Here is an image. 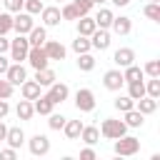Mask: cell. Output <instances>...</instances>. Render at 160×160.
Returning a JSON list of instances; mask_svg holds the SVG:
<instances>
[{"label":"cell","mask_w":160,"mask_h":160,"mask_svg":"<svg viewBox=\"0 0 160 160\" xmlns=\"http://www.w3.org/2000/svg\"><path fill=\"white\" fill-rule=\"evenodd\" d=\"M112 150H115V155H120V158H130V155H135L138 150H140V140L135 138V135H120L118 140H115V145H112Z\"/></svg>","instance_id":"6da1fadb"},{"label":"cell","mask_w":160,"mask_h":160,"mask_svg":"<svg viewBox=\"0 0 160 160\" xmlns=\"http://www.w3.org/2000/svg\"><path fill=\"white\" fill-rule=\"evenodd\" d=\"M100 135L102 138H108V140H118L120 135H125L128 132V125L122 122V120H115V118H105L102 122H100Z\"/></svg>","instance_id":"7a4b0ae2"},{"label":"cell","mask_w":160,"mask_h":160,"mask_svg":"<svg viewBox=\"0 0 160 160\" xmlns=\"http://www.w3.org/2000/svg\"><path fill=\"white\" fill-rule=\"evenodd\" d=\"M28 50H30V42H28V35H18L15 40H10V60L12 62H22L28 58Z\"/></svg>","instance_id":"3957f363"},{"label":"cell","mask_w":160,"mask_h":160,"mask_svg":"<svg viewBox=\"0 0 160 160\" xmlns=\"http://www.w3.org/2000/svg\"><path fill=\"white\" fill-rule=\"evenodd\" d=\"M28 65L32 68V70H42V68H50V58L45 55V50H42V45H30V50H28Z\"/></svg>","instance_id":"277c9868"},{"label":"cell","mask_w":160,"mask_h":160,"mask_svg":"<svg viewBox=\"0 0 160 160\" xmlns=\"http://www.w3.org/2000/svg\"><path fill=\"white\" fill-rule=\"evenodd\" d=\"M95 92L90 90V88H80L78 92H75V108L80 110V112H92L95 110Z\"/></svg>","instance_id":"5b68a950"},{"label":"cell","mask_w":160,"mask_h":160,"mask_svg":"<svg viewBox=\"0 0 160 160\" xmlns=\"http://www.w3.org/2000/svg\"><path fill=\"white\" fill-rule=\"evenodd\" d=\"M28 142V150H30V155H35V158H42V155H48L50 152V140H48V135H40V132H35L30 140H25Z\"/></svg>","instance_id":"8992f818"},{"label":"cell","mask_w":160,"mask_h":160,"mask_svg":"<svg viewBox=\"0 0 160 160\" xmlns=\"http://www.w3.org/2000/svg\"><path fill=\"white\" fill-rule=\"evenodd\" d=\"M32 25H35V20H32V15H30V12L20 10V12H15V15H12V30H15L18 35H28V32L32 30Z\"/></svg>","instance_id":"52a82bcc"},{"label":"cell","mask_w":160,"mask_h":160,"mask_svg":"<svg viewBox=\"0 0 160 160\" xmlns=\"http://www.w3.org/2000/svg\"><path fill=\"white\" fill-rule=\"evenodd\" d=\"M5 80H8L10 85L20 88V82L28 80V70H25V65H22V62H10V68L5 70Z\"/></svg>","instance_id":"ba28073f"},{"label":"cell","mask_w":160,"mask_h":160,"mask_svg":"<svg viewBox=\"0 0 160 160\" xmlns=\"http://www.w3.org/2000/svg\"><path fill=\"white\" fill-rule=\"evenodd\" d=\"M40 20H42L45 28H55V25H60V22H62L60 8H58V5H45V8L40 10Z\"/></svg>","instance_id":"9c48e42d"},{"label":"cell","mask_w":160,"mask_h":160,"mask_svg":"<svg viewBox=\"0 0 160 160\" xmlns=\"http://www.w3.org/2000/svg\"><path fill=\"white\" fill-rule=\"evenodd\" d=\"M102 85L108 88V90H112V92H118L122 85H125V78H122V70L120 68H112V70H108L105 75H102Z\"/></svg>","instance_id":"30bf717a"},{"label":"cell","mask_w":160,"mask_h":160,"mask_svg":"<svg viewBox=\"0 0 160 160\" xmlns=\"http://www.w3.org/2000/svg\"><path fill=\"white\" fill-rule=\"evenodd\" d=\"M45 95H48L55 105H60V102H65V100L70 98V88H68L65 82H58V80H55L52 85H48V92H45Z\"/></svg>","instance_id":"8fae6325"},{"label":"cell","mask_w":160,"mask_h":160,"mask_svg":"<svg viewBox=\"0 0 160 160\" xmlns=\"http://www.w3.org/2000/svg\"><path fill=\"white\" fill-rule=\"evenodd\" d=\"M42 50H45V55L50 60H65V55H68V48L60 40H45L42 42Z\"/></svg>","instance_id":"7c38bea8"},{"label":"cell","mask_w":160,"mask_h":160,"mask_svg":"<svg viewBox=\"0 0 160 160\" xmlns=\"http://www.w3.org/2000/svg\"><path fill=\"white\" fill-rule=\"evenodd\" d=\"M112 62L122 70V68H128V65H132L135 62V50L132 48H118L115 52H112Z\"/></svg>","instance_id":"4fadbf2b"},{"label":"cell","mask_w":160,"mask_h":160,"mask_svg":"<svg viewBox=\"0 0 160 160\" xmlns=\"http://www.w3.org/2000/svg\"><path fill=\"white\" fill-rule=\"evenodd\" d=\"M90 45H92L95 50H108V48H110V30L98 28V30L90 35Z\"/></svg>","instance_id":"5bb4252c"},{"label":"cell","mask_w":160,"mask_h":160,"mask_svg":"<svg viewBox=\"0 0 160 160\" xmlns=\"http://www.w3.org/2000/svg\"><path fill=\"white\" fill-rule=\"evenodd\" d=\"M75 28H78V35H85V38H90V35L98 30L92 15H80V18L75 20Z\"/></svg>","instance_id":"9a60e30c"},{"label":"cell","mask_w":160,"mask_h":160,"mask_svg":"<svg viewBox=\"0 0 160 160\" xmlns=\"http://www.w3.org/2000/svg\"><path fill=\"white\" fill-rule=\"evenodd\" d=\"M110 30H112L115 35H128V32L132 30V20H130L128 15H115L112 22H110Z\"/></svg>","instance_id":"2e32d148"},{"label":"cell","mask_w":160,"mask_h":160,"mask_svg":"<svg viewBox=\"0 0 160 160\" xmlns=\"http://www.w3.org/2000/svg\"><path fill=\"white\" fill-rule=\"evenodd\" d=\"M52 108H55V102H52L48 95H42V92L32 100V110H35L38 115H50V112H52Z\"/></svg>","instance_id":"e0dca14e"},{"label":"cell","mask_w":160,"mask_h":160,"mask_svg":"<svg viewBox=\"0 0 160 160\" xmlns=\"http://www.w3.org/2000/svg\"><path fill=\"white\" fill-rule=\"evenodd\" d=\"M5 142H8L10 148H15V150H20V148L25 145V132H22V128H8V135H5Z\"/></svg>","instance_id":"ac0fdd59"},{"label":"cell","mask_w":160,"mask_h":160,"mask_svg":"<svg viewBox=\"0 0 160 160\" xmlns=\"http://www.w3.org/2000/svg\"><path fill=\"white\" fill-rule=\"evenodd\" d=\"M112 18H115V12H112L110 8H100V10L92 15L95 25H98V28H105V30H110V22H112Z\"/></svg>","instance_id":"d6986e66"},{"label":"cell","mask_w":160,"mask_h":160,"mask_svg":"<svg viewBox=\"0 0 160 160\" xmlns=\"http://www.w3.org/2000/svg\"><path fill=\"white\" fill-rule=\"evenodd\" d=\"M40 88H48V85H52L55 80H58V75H55V70H50V68H42V70H35V78H32Z\"/></svg>","instance_id":"ffe728a7"},{"label":"cell","mask_w":160,"mask_h":160,"mask_svg":"<svg viewBox=\"0 0 160 160\" xmlns=\"http://www.w3.org/2000/svg\"><path fill=\"white\" fill-rule=\"evenodd\" d=\"M135 110H140L142 115H152L158 110V100L150 98V95H142L140 100H135Z\"/></svg>","instance_id":"44dd1931"},{"label":"cell","mask_w":160,"mask_h":160,"mask_svg":"<svg viewBox=\"0 0 160 160\" xmlns=\"http://www.w3.org/2000/svg\"><path fill=\"white\" fill-rule=\"evenodd\" d=\"M20 95H22L25 100H35V98L40 95V85H38L35 80H22V82H20Z\"/></svg>","instance_id":"7402d4cb"},{"label":"cell","mask_w":160,"mask_h":160,"mask_svg":"<svg viewBox=\"0 0 160 160\" xmlns=\"http://www.w3.org/2000/svg\"><path fill=\"white\" fill-rule=\"evenodd\" d=\"M45 40H48V28H45V25H40V28L32 25V30L28 32V42H30V45H42Z\"/></svg>","instance_id":"603a6c76"},{"label":"cell","mask_w":160,"mask_h":160,"mask_svg":"<svg viewBox=\"0 0 160 160\" xmlns=\"http://www.w3.org/2000/svg\"><path fill=\"white\" fill-rule=\"evenodd\" d=\"M122 78H125V85H128V82H138V80H145V72H142V68H138V65L132 62V65L122 68Z\"/></svg>","instance_id":"cb8c5ba5"},{"label":"cell","mask_w":160,"mask_h":160,"mask_svg":"<svg viewBox=\"0 0 160 160\" xmlns=\"http://www.w3.org/2000/svg\"><path fill=\"white\" fill-rule=\"evenodd\" d=\"M15 115H18V120H30L32 115H35V110H32V100H20L18 105H15Z\"/></svg>","instance_id":"d4e9b609"},{"label":"cell","mask_w":160,"mask_h":160,"mask_svg":"<svg viewBox=\"0 0 160 160\" xmlns=\"http://www.w3.org/2000/svg\"><path fill=\"white\" fill-rule=\"evenodd\" d=\"M80 140H82L85 145H95V142L100 140V130H98L95 125H82V130H80Z\"/></svg>","instance_id":"484cf974"},{"label":"cell","mask_w":160,"mask_h":160,"mask_svg":"<svg viewBox=\"0 0 160 160\" xmlns=\"http://www.w3.org/2000/svg\"><path fill=\"white\" fill-rule=\"evenodd\" d=\"M128 128H142V122H145V115L140 112V110H125V120H122Z\"/></svg>","instance_id":"4316f807"},{"label":"cell","mask_w":160,"mask_h":160,"mask_svg":"<svg viewBox=\"0 0 160 160\" xmlns=\"http://www.w3.org/2000/svg\"><path fill=\"white\" fill-rule=\"evenodd\" d=\"M80 130H82V122L80 120H65V125H62V132H65L68 140H78L80 138Z\"/></svg>","instance_id":"83f0119b"},{"label":"cell","mask_w":160,"mask_h":160,"mask_svg":"<svg viewBox=\"0 0 160 160\" xmlns=\"http://www.w3.org/2000/svg\"><path fill=\"white\" fill-rule=\"evenodd\" d=\"M72 50L80 55V52H90L92 50V45H90V38H85V35H78L75 40H72Z\"/></svg>","instance_id":"f1b7e54d"},{"label":"cell","mask_w":160,"mask_h":160,"mask_svg":"<svg viewBox=\"0 0 160 160\" xmlns=\"http://www.w3.org/2000/svg\"><path fill=\"white\" fill-rule=\"evenodd\" d=\"M78 68H80L82 72H90V70L95 68V58H92L90 52H80V55H78Z\"/></svg>","instance_id":"f546056e"},{"label":"cell","mask_w":160,"mask_h":160,"mask_svg":"<svg viewBox=\"0 0 160 160\" xmlns=\"http://www.w3.org/2000/svg\"><path fill=\"white\" fill-rule=\"evenodd\" d=\"M128 95L132 100H140L145 95V80H138V82H128Z\"/></svg>","instance_id":"4dcf8cb0"},{"label":"cell","mask_w":160,"mask_h":160,"mask_svg":"<svg viewBox=\"0 0 160 160\" xmlns=\"http://www.w3.org/2000/svg\"><path fill=\"white\" fill-rule=\"evenodd\" d=\"M112 105H115V110H120V112H125V110H132V108H135V100H132L130 95H118Z\"/></svg>","instance_id":"1f68e13d"},{"label":"cell","mask_w":160,"mask_h":160,"mask_svg":"<svg viewBox=\"0 0 160 160\" xmlns=\"http://www.w3.org/2000/svg\"><path fill=\"white\" fill-rule=\"evenodd\" d=\"M142 15L150 18L152 22H160V2H148V5L142 8Z\"/></svg>","instance_id":"d6a6232c"},{"label":"cell","mask_w":160,"mask_h":160,"mask_svg":"<svg viewBox=\"0 0 160 160\" xmlns=\"http://www.w3.org/2000/svg\"><path fill=\"white\" fill-rule=\"evenodd\" d=\"M145 95L160 100V78H150V80L145 82Z\"/></svg>","instance_id":"836d02e7"},{"label":"cell","mask_w":160,"mask_h":160,"mask_svg":"<svg viewBox=\"0 0 160 160\" xmlns=\"http://www.w3.org/2000/svg\"><path fill=\"white\" fill-rule=\"evenodd\" d=\"M65 115H60V112H50L48 115V128L50 130H62V125H65Z\"/></svg>","instance_id":"e575fe53"},{"label":"cell","mask_w":160,"mask_h":160,"mask_svg":"<svg viewBox=\"0 0 160 160\" xmlns=\"http://www.w3.org/2000/svg\"><path fill=\"white\" fill-rule=\"evenodd\" d=\"M142 72L148 78H160V60H148L142 65Z\"/></svg>","instance_id":"d590c367"},{"label":"cell","mask_w":160,"mask_h":160,"mask_svg":"<svg viewBox=\"0 0 160 160\" xmlns=\"http://www.w3.org/2000/svg\"><path fill=\"white\" fill-rule=\"evenodd\" d=\"M12 30V12H0V35H8Z\"/></svg>","instance_id":"8d00e7d4"},{"label":"cell","mask_w":160,"mask_h":160,"mask_svg":"<svg viewBox=\"0 0 160 160\" xmlns=\"http://www.w3.org/2000/svg\"><path fill=\"white\" fill-rule=\"evenodd\" d=\"M72 5H75V10H78V15H90V10L95 8L92 0H72Z\"/></svg>","instance_id":"74e56055"},{"label":"cell","mask_w":160,"mask_h":160,"mask_svg":"<svg viewBox=\"0 0 160 160\" xmlns=\"http://www.w3.org/2000/svg\"><path fill=\"white\" fill-rule=\"evenodd\" d=\"M60 15H62V20H78V18H80L72 2H65V5L60 8Z\"/></svg>","instance_id":"f35d334b"},{"label":"cell","mask_w":160,"mask_h":160,"mask_svg":"<svg viewBox=\"0 0 160 160\" xmlns=\"http://www.w3.org/2000/svg\"><path fill=\"white\" fill-rule=\"evenodd\" d=\"M45 5L40 2V0H25L22 2V10L25 12H30V15H40V10H42Z\"/></svg>","instance_id":"ab89813d"},{"label":"cell","mask_w":160,"mask_h":160,"mask_svg":"<svg viewBox=\"0 0 160 160\" xmlns=\"http://www.w3.org/2000/svg\"><path fill=\"white\" fill-rule=\"evenodd\" d=\"M12 90H15V85H10L5 80V75H0V100H8L12 95Z\"/></svg>","instance_id":"60d3db41"},{"label":"cell","mask_w":160,"mask_h":160,"mask_svg":"<svg viewBox=\"0 0 160 160\" xmlns=\"http://www.w3.org/2000/svg\"><path fill=\"white\" fill-rule=\"evenodd\" d=\"M22 2H25V0H2V5H5L8 12H12V15L22 10Z\"/></svg>","instance_id":"b9f144b4"},{"label":"cell","mask_w":160,"mask_h":160,"mask_svg":"<svg viewBox=\"0 0 160 160\" xmlns=\"http://www.w3.org/2000/svg\"><path fill=\"white\" fill-rule=\"evenodd\" d=\"M15 158H18V150H15V148L8 145L5 150H0V160H15Z\"/></svg>","instance_id":"7bdbcfd3"},{"label":"cell","mask_w":160,"mask_h":160,"mask_svg":"<svg viewBox=\"0 0 160 160\" xmlns=\"http://www.w3.org/2000/svg\"><path fill=\"white\" fill-rule=\"evenodd\" d=\"M98 155H95V150H92V145H88V148H82L80 150V160H95Z\"/></svg>","instance_id":"ee69618b"},{"label":"cell","mask_w":160,"mask_h":160,"mask_svg":"<svg viewBox=\"0 0 160 160\" xmlns=\"http://www.w3.org/2000/svg\"><path fill=\"white\" fill-rule=\"evenodd\" d=\"M10 68V58H5V52L0 55V75H5V70Z\"/></svg>","instance_id":"f6af8a7d"},{"label":"cell","mask_w":160,"mask_h":160,"mask_svg":"<svg viewBox=\"0 0 160 160\" xmlns=\"http://www.w3.org/2000/svg\"><path fill=\"white\" fill-rule=\"evenodd\" d=\"M10 112V105H8V100H0V120H5V115Z\"/></svg>","instance_id":"bcb514c9"},{"label":"cell","mask_w":160,"mask_h":160,"mask_svg":"<svg viewBox=\"0 0 160 160\" xmlns=\"http://www.w3.org/2000/svg\"><path fill=\"white\" fill-rule=\"evenodd\" d=\"M8 50H10V40H8L5 35H0V55H2V52H8Z\"/></svg>","instance_id":"7dc6e473"},{"label":"cell","mask_w":160,"mask_h":160,"mask_svg":"<svg viewBox=\"0 0 160 160\" xmlns=\"http://www.w3.org/2000/svg\"><path fill=\"white\" fill-rule=\"evenodd\" d=\"M5 135H8V125L0 120V142H5Z\"/></svg>","instance_id":"c3c4849f"},{"label":"cell","mask_w":160,"mask_h":160,"mask_svg":"<svg viewBox=\"0 0 160 160\" xmlns=\"http://www.w3.org/2000/svg\"><path fill=\"white\" fill-rule=\"evenodd\" d=\"M115 8H125V5H130V0H110Z\"/></svg>","instance_id":"681fc988"},{"label":"cell","mask_w":160,"mask_h":160,"mask_svg":"<svg viewBox=\"0 0 160 160\" xmlns=\"http://www.w3.org/2000/svg\"><path fill=\"white\" fill-rule=\"evenodd\" d=\"M92 2H95V5H105L108 0H92Z\"/></svg>","instance_id":"f907efd6"},{"label":"cell","mask_w":160,"mask_h":160,"mask_svg":"<svg viewBox=\"0 0 160 160\" xmlns=\"http://www.w3.org/2000/svg\"><path fill=\"white\" fill-rule=\"evenodd\" d=\"M150 2H160V0H150Z\"/></svg>","instance_id":"816d5d0a"},{"label":"cell","mask_w":160,"mask_h":160,"mask_svg":"<svg viewBox=\"0 0 160 160\" xmlns=\"http://www.w3.org/2000/svg\"><path fill=\"white\" fill-rule=\"evenodd\" d=\"M58 2H65V0H58Z\"/></svg>","instance_id":"f5cc1de1"},{"label":"cell","mask_w":160,"mask_h":160,"mask_svg":"<svg viewBox=\"0 0 160 160\" xmlns=\"http://www.w3.org/2000/svg\"><path fill=\"white\" fill-rule=\"evenodd\" d=\"M0 2H2V0H0Z\"/></svg>","instance_id":"db71d44e"}]
</instances>
